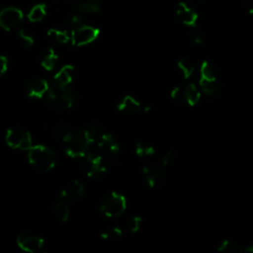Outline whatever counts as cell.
<instances>
[{"mask_svg": "<svg viewBox=\"0 0 253 253\" xmlns=\"http://www.w3.org/2000/svg\"><path fill=\"white\" fill-rule=\"evenodd\" d=\"M63 147L71 158L84 157L92 145V140L85 129L68 130L63 136Z\"/></svg>", "mask_w": 253, "mask_h": 253, "instance_id": "1", "label": "cell"}, {"mask_svg": "<svg viewBox=\"0 0 253 253\" xmlns=\"http://www.w3.org/2000/svg\"><path fill=\"white\" fill-rule=\"evenodd\" d=\"M84 158V170L87 176L92 179H97L108 171L113 157L91 145Z\"/></svg>", "mask_w": 253, "mask_h": 253, "instance_id": "2", "label": "cell"}, {"mask_svg": "<svg viewBox=\"0 0 253 253\" xmlns=\"http://www.w3.org/2000/svg\"><path fill=\"white\" fill-rule=\"evenodd\" d=\"M28 159L31 166L41 172L50 171L56 163L54 152L49 147L42 144L33 145L28 150Z\"/></svg>", "mask_w": 253, "mask_h": 253, "instance_id": "3", "label": "cell"}, {"mask_svg": "<svg viewBox=\"0 0 253 253\" xmlns=\"http://www.w3.org/2000/svg\"><path fill=\"white\" fill-rule=\"evenodd\" d=\"M46 99L51 108L57 111H64L70 109L73 106L76 100V95L69 88V86L61 87L51 83L49 84Z\"/></svg>", "mask_w": 253, "mask_h": 253, "instance_id": "4", "label": "cell"}, {"mask_svg": "<svg viewBox=\"0 0 253 253\" xmlns=\"http://www.w3.org/2000/svg\"><path fill=\"white\" fill-rule=\"evenodd\" d=\"M126 210V199L124 195L112 192L101 203V212L110 218H115L122 215Z\"/></svg>", "mask_w": 253, "mask_h": 253, "instance_id": "5", "label": "cell"}, {"mask_svg": "<svg viewBox=\"0 0 253 253\" xmlns=\"http://www.w3.org/2000/svg\"><path fill=\"white\" fill-rule=\"evenodd\" d=\"M7 145L12 149L29 150L33 146L32 135L30 131L22 127H10L5 134Z\"/></svg>", "mask_w": 253, "mask_h": 253, "instance_id": "6", "label": "cell"}, {"mask_svg": "<svg viewBox=\"0 0 253 253\" xmlns=\"http://www.w3.org/2000/svg\"><path fill=\"white\" fill-rule=\"evenodd\" d=\"M100 35V30L89 25H81L71 30L70 42L75 46H83L93 42Z\"/></svg>", "mask_w": 253, "mask_h": 253, "instance_id": "7", "label": "cell"}, {"mask_svg": "<svg viewBox=\"0 0 253 253\" xmlns=\"http://www.w3.org/2000/svg\"><path fill=\"white\" fill-rule=\"evenodd\" d=\"M142 174L150 189L161 188L166 180L164 166L157 163H151L144 166L142 169Z\"/></svg>", "mask_w": 253, "mask_h": 253, "instance_id": "8", "label": "cell"}, {"mask_svg": "<svg viewBox=\"0 0 253 253\" xmlns=\"http://www.w3.org/2000/svg\"><path fill=\"white\" fill-rule=\"evenodd\" d=\"M24 19L22 10L17 7H6L0 11V30L11 31L17 28Z\"/></svg>", "mask_w": 253, "mask_h": 253, "instance_id": "9", "label": "cell"}, {"mask_svg": "<svg viewBox=\"0 0 253 253\" xmlns=\"http://www.w3.org/2000/svg\"><path fill=\"white\" fill-rule=\"evenodd\" d=\"M16 241L19 248L29 253H37L41 251L44 245V240L42 236L30 231L20 233Z\"/></svg>", "mask_w": 253, "mask_h": 253, "instance_id": "10", "label": "cell"}, {"mask_svg": "<svg viewBox=\"0 0 253 253\" xmlns=\"http://www.w3.org/2000/svg\"><path fill=\"white\" fill-rule=\"evenodd\" d=\"M92 146L111 157L116 156L120 151L119 141L112 134L105 132H103L99 138L94 143H92Z\"/></svg>", "mask_w": 253, "mask_h": 253, "instance_id": "11", "label": "cell"}, {"mask_svg": "<svg viewBox=\"0 0 253 253\" xmlns=\"http://www.w3.org/2000/svg\"><path fill=\"white\" fill-rule=\"evenodd\" d=\"M176 17L183 25L194 28L197 25L199 15L187 3L180 2L176 8Z\"/></svg>", "mask_w": 253, "mask_h": 253, "instance_id": "12", "label": "cell"}, {"mask_svg": "<svg viewBox=\"0 0 253 253\" xmlns=\"http://www.w3.org/2000/svg\"><path fill=\"white\" fill-rule=\"evenodd\" d=\"M84 192V185L78 180H73L64 185L60 191V197L67 202H74L81 199Z\"/></svg>", "mask_w": 253, "mask_h": 253, "instance_id": "13", "label": "cell"}, {"mask_svg": "<svg viewBox=\"0 0 253 253\" xmlns=\"http://www.w3.org/2000/svg\"><path fill=\"white\" fill-rule=\"evenodd\" d=\"M49 84L46 80L42 78H36L31 80L27 85L28 96L35 99H41L47 94Z\"/></svg>", "mask_w": 253, "mask_h": 253, "instance_id": "14", "label": "cell"}, {"mask_svg": "<svg viewBox=\"0 0 253 253\" xmlns=\"http://www.w3.org/2000/svg\"><path fill=\"white\" fill-rule=\"evenodd\" d=\"M74 77V67L70 64L63 65L53 76L52 84L56 86L66 87L69 86Z\"/></svg>", "mask_w": 253, "mask_h": 253, "instance_id": "15", "label": "cell"}, {"mask_svg": "<svg viewBox=\"0 0 253 253\" xmlns=\"http://www.w3.org/2000/svg\"><path fill=\"white\" fill-rule=\"evenodd\" d=\"M183 89H184L185 103H187L191 107L196 106L199 103L202 96L201 89L195 83H189L185 85Z\"/></svg>", "mask_w": 253, "mask_h": 253, "instance_id": "16", "label": "cell"}, {"mask_svg": "<svg viewBox=\"0 0 253 253\" xmlns=\"http://www.w3.org/2000/svg\"><path fill=\"white\" fill-rule=\"evenodd\" d=\"M117 109L124 113H136L141 110V104L132 96H125L117 105Z\"/></svg>", "mask_w": 253, "mask_h": 253, "instance_id": "17", "label": "cell"}, {"mask_svg": "<svg viewBox=\"0 0 253 253\" xmlns=\"http://www.w3.org/2000/svg\"><path fill=\"white\" fill-rule=\"evenodd\" d=\"M51 211L55 218L61 222H66L69 219L70 209L67 204V201L61 199L54 203L51 207Z\"/></svg>", "mask_w": 253, "mask_h": 253, "instance_id": "18", "label": "cell"}, {"mask_svg": "<svg viewBox=\"0 0 253 253\" xmlns=\"http://www.w3.org/2000/svg\"><path fill=\"white\" fill-rule=\"evenodd\" d=\"M76 10L81 14H97L101 10V3L99 0H84L78 3Z\"/></svg>", "mask_w": 253, "mask_h": 253, "instance_id": "19", "label": "cell"}, {"mask_svg": "<svg viewBox=\"0 0 253 253\" xmlns=\"http://www.w3.org/2000/svg\"><path fill=\"white\" fill-rule=\"evenodd\" d=\"M199 87L202 93L208 98H213L218 92V86H217L216 80H208V79L200 78Z\"/></svg>", "mask_w": 253, "mask_h": 253, "instance_id": "20", "label": "cell"}, {"mask_svg": "<svg viewBox=\"0 0 253 253\" xmlns=\"http://www.w3.org/2000/svg\"><path fill=\"white\" fill-rule=\"evenodd\" d=\"M45 16H46V5L45 4H37V5L33 6L27 15L28 20L32 23L41 22L42 20L44 19Z\"/></svg>", "mask_w": 253, "mask_h": 253, "instance_id": "21", "label": "cell"}, {"mask_svg": "<svg viewBox=\"0 0 253 253\" xmlns=\"http://www.w3.org/2000/svg\"><path fill=\"white\" fill-rule=\"evenodd\" d=\"M57 60H58L57 53L55 52V50L53 48L49 47L47 49V51L45 52V54L43 55V57L41 61V64L45 70L51 71L54 69V67L57 63Z\"/></svg>", "mask_w": 253, "mask_h": 253, "instance_id": "22", "label": "cell"}, {"mask_svg": "<svg viewBox=\"0 0 253 253\" xmlns=\"http://www.w3.org/2000/svg\"><path fill=\"white\" fill-rule=\"evenodd\" d=\"M123 230L119 226H110L103 229L100 233L102 239L107 241H117L123 237Z\"/></svg>", "mask_w": 253, "mask_h": 253, "instance_id": "23", "label": "cell"}, {"mask_svg": "<svg viewBox=\"0 0 253 253\" xmlns=\"http://www.w3.org/2000/svg\"><path fill=\"white\" fill-rule=\"evenodd\" d=\"M217 250L220 252H226V253H242L244 252V247H242L238 243H235L232 240L224 239L219 243Z\"/></svg>", "mask_w": 253, "mask_h": 253, "instance_id": "24", "label": "cell"}, {"mask_svg": "<svg viewBox=\"0 0 253 253\" xmlns=\"http://www.w3.org/2000/svg\"><path fill=\"white\" fill-rule=\"evenodd\" d=\"M200 78L208 80H216V71L214 66L205 60L200 65Z\"/></svg>", "mask_w": 253, "mask_h": 253, "instance_id": "25", "label": "cell"}, {"mask_svg": "<svg viewBox=\"0 0 253 253\" xmlns=\"http://www.w3.org/2000/svg\"><path fill=\"white\" fill-rule=\"evenodd\" d=\"M47 36L55 41L58 43L64 44L70 42V34H68L66 31L63 30H58V29H49L47 31Z\"/></svg>", "mask_w": 253, "mask_h": 253, "instance_id": "26", "label": "cell"}, {"mask_svg": "<svg viewBox=\"0 0 253 253\" xmlns=\"http://www.w3.org/2000/svg\"><path fill=\"white\" fill-rule=\"evenodd\" d=\"M177 66H178L180 72L182 73V76H183L184 79L190 78L193 75L194 71H195L194 64L187 58L180 59L177 63Z\"/></svg>", "mask_w": 253, "mask_h": 253, "instance_id": "27", "label": "cell"}, {"mask_svg": "<svg viewBox=\"0 0 253 253\" xmlns=\"http://www.w3.org/2000/svg\"><path fill=\"white\" fill-rule=\"evenodd\" d=\"M134 151H135V154L139 157H149V156H152L155 152L153 146L145 142H137L135 145Z\"/></svg>", "mask_w": 253, "mask_h": 253, "instance_id": "28", "label": "cell"}, {"mask_svg": "<svg viewBox=\"0 0 253 253\" xmlns=\"http://www.w3.org/2000/svg\"><path fill=\"white\" fill-rule=\"evenodd\" d=\"M18 35H19V39H20V41H21V42H22V44H23L24 47L28 48V47H30V46L33 45V43H34V38H33V36H32L29 32H27L25 29H21V30L19 31Z\"/></svg>", "mask_w": 253, "mask_h": 253, "instance_id": "29", "label": "cell"}, {"mask_svg": "<svg viewBox=\"0 0 253 253\" xmlns=\"http://www.w3.org/2000/svg\"><path fill=\"white\" fill-rule=\"evenodd\" d=\"M142 224V218L139 215H133L130 217L129 221H128V229L130 232L135 233L137 232Z\"/></svg>", "mask_w": 253, "mask_h": 253, "instance_id": "30", "label": "cell"}, {"mask_svg": "<svg viewBox=\"0 0 253 253\" xmlns=\"http://www.w3.org/2000/svg\"><path fill=\"white\" fill-rule=\"evenodd\" d=\"M171 98L177 102H182L185 103V98H184V89L183 87L177 86L174 87V89L171 91Z\"/></svg>", "mask_w": 253, "mask_h": 253, "instance_id": "31", "label": "cell"}, {"mask_svg": "<svg viewBox=\"0 0 253 253\" xmlns=\"http://www.w3.org/2000/svg\"><path fill=\"white\" fill-rule=\"evenodd\" d=\"M190 38H191L192 42L196 44H201L204 42V36H203L202 32L197 30L196 27L192 28V30L190 32Z\"/></svg>", "mask_w": 253, "mask_h": 253, "instance_id": "32", "label": "cell"}, {"mask_svg": "<svg viewBox=\"0 0 253 253\" xmlns=\"http://www.w3.org/2000/svg\"><path fill=\"white\" fill-rule=\"evenodd\" d=\"M68 24L72 29H75L81 25H83V21L80 15L78 14H73L70 16L69 20H68Z\"/></svg>", "mask_w": 253, "mask_h": 253, "instance_id": "33", "label": "cell"}, {"mask_svg": "<svg viewBox=\"0 0 253 253\" xmlns=\"http://www.w3.org/2000/svg\"><path fill=\"white\" fill-rule=\"evenodd\" d=\"M175 160V153L174 151L172 150H169L168 152H166L162 158V165L165 167V166H168V165H171Z\"/></svg>", "mask_w": 253, "mask_h": 253, "instance_id": "34", "label": "cell"}, {"mask_svg": "<svg viewBox=\"0 0 253 253\" xmlns=\"http://www.w3.org/2000/svg\"><path fill=\"white\" fill-rule=\"evenodd\" d=\"M8 69V59L4 55H0V78L6 73Z\"/></svg>", "mask_w": 253, "mask_h": 253, "instance_id": "35", "label": "cell"}, {"mask_svg": "<svg viewBox=\"0 0 253 253\" xmlns=\"http://www.w3.org/2000/svg\"><path fill=\"white\" fill-rule=\"evenodd\" d=\"M244 6L250 14H253V0H244Z\"/></svg>", "mask_w": 253, "mask_h": 253, "instance_id": "36", "label": "cell"}, {"mask_svg": "<svg viewBox=\"0 0 253 253\" xmlns=\"http://www.w3.org/2000/svg\"><path fill=\"white\" fill-rule=\"evenodd\" d=\"M244 252H248V253H253V245L249 244L247 246L244 247Z\"/></svg>", "mask_w": 253, "mask_h": 253, "instance_id": "37", "label": "cell"}]
</instances>
